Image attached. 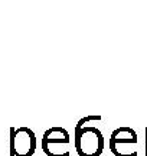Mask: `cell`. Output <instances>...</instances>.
Returning <instances> with one entry per match:
<instances>
[{
	"label": "cell",
	"instance_id": "cell-1",
	"mask_svg": "<svg viewBox=\"0 0 147 156\" xmlns=\"http://www.w3.org/2000/svg\"><path fill=\"white\" fill-rule=\"evenodd\" d=\"M75 146L79 156H100L104 147V137L95 127H77Z\"/></svg>",
	"mask_w": 147,
	"mask_h": 156
},
{
	"label": "cell",
	"instance_id": "cell-2",
	"mask_svg": "<svg viewBox=\"0 0 147 156\" xmlns=\"http://www.w3.org/2000/svg\"><path fill=\"white\" fill-rule=\"evenodd\" d=\"M12 153L13 156H32L36 151L35 133L28 127L12 129Z\"/></svg>",
	"mask_w": 147,
	"mask_h": 156
}]
</instances>
